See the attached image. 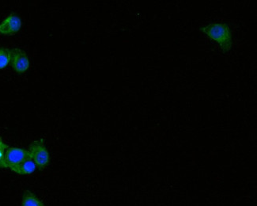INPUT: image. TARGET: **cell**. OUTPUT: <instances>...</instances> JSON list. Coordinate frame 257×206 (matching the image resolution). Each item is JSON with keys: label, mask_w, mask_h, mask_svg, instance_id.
Here are the masks:
<instances>
[{"label": "cell", "mask_w": 257, "mask_h": 206, "mask_svg": "<svg viewBox=\"0 0 257 206\" xmlns=\"http://www.w3.org/2000/svg\"><path fill=\"white\" fill-rule=\"evenodd\" d=\"M11 65L18 73H24L30 68L28 55L23 49L19 48L11 49Z\"/></svg>", "instance_id": "cell-4"}, {"label": "cell", "mask_w": 257, "mask_h": 206, "mask_svg": "<svg viewBox=\"0 0 257 206\" xmlns=\"http://www.w3.org/2000/svg\"><path fill=\"white\" fill-rule=\"evenodd\" d=\"M29 152L30 157L39 170H43L49 166L50 163V154L45 146L44 139H39L30 144Z\"/></svg>", "instance_id": "cell-2"}, {"label": "cell", "mask_w": 257, "mask_h": 206, "mask_svg": "<svg viewBox=\"0 0 257 206\" xmlns=\"http://www.w3.org/2000/svg\"><path fill=\"white\" fill-rule=\"evenodd\" d=\"M22 20L19 15L11 14L0 23V34L12 36L17 34L22 28Z\"/></svg>", "instance_id": "cell-5"}, {"label": "cell", "mask_w": 257, "mask_h": 206, "mask_svg": "<svg viewBox=\"0 0 257 206\" xmlns=\"http://www.w3.org/2000/svg\"><path fill=\"white\" fill-rule=\"evenodd\" d=\"M37 168H38L37 165L34 163V160L30 158L25 160L23 163H21L19 167L15 169L14 172L17 173L20 175H27V174H33Z\"/></svg>", "instance_id": "cell-6"}, {"label": "cell", "mask_w": 257, "mask_h": 206, "mask_svg": "<svg viewBox=\"0 0 257 206\" xmlns=\"http://www.w3.org/2000/svg\"><path fill=\"white\" fill-rule=\"evenodd\" d=\"M11 64V49L0 48V70L6 68Z\"/></svg>", "instance_id": "cell-8"}, {"label": "cell", "mask_w": 257, "mask_h": 206, "mask_svg": "<svg viewBox=\"0 0 257 206\" xmlns=\"http://www.w3.org/2000/svg\"><path fill=\"white\" fill-rule=\"evenodd\" d=\"M30 158L31 157L29 150H26L24 148L9 147L5 156L4 166L5 168L10 169L14 171L21 163H23L25 160Z\"/></svg>", "instance_id": "cell-3"}, {"label": "cell", "mask_w": 257, "mask_h": 206, "mask_svg": "<svg viewBox=\"0 0 257 206\" xmlns=\"http://www.w3.org/2000/svg\"><path fill=\"white\" fill-rule=\"evenodd\" d=\"M202 31L209 38L216 41L224 52H228L232 47L231 32L228 25L216 23L201 28Z\"/></svg>", "instance_id": "cell-1"}, {"label": "cell", "mask_w": 257, "mask_h": 206, "mask_svg": "<svg viewBox=\"0 0 257 206\" xmlns=\"http://www.w3.org/2000/svg\"><path fill=\"white\" fill-rule=\"evenodd\" d=\"M8 148H9V146L8 144L4 143L2 138L0 137V168H5L4 161H5V156H6V152Z\"/></svg>", "instance_id": "cell-9"}, {"label": "cell", "mask_w": 257, "mask_h": 206, "mask_svg": "<svg viewBox=\"0 0 257 206\" xmlns=\"http://www.w3.org/2000/svg\"><path fill=\"white\" fill-rule=\"evenodd\" d=\"M21 206H46L33 192L26 190L23 193Z\"/></svg>", "instance_id": "cell-7"}]
</instances>
